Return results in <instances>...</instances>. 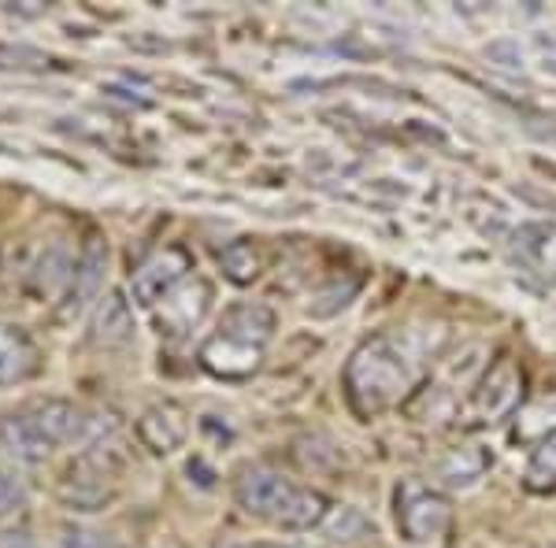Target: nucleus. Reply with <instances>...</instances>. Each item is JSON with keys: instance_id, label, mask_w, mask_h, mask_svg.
<instances>
[{"instance_id": "f257e3e1", "label": "nucleus", "mask_w": 556, "mask_h": 548, "mask_svg": "<svg viewBox=\"0 0 556 548\" xmlns=\"http://www.w3.org/2000/svg\"><path fill=\"white\" fill-rule=\"evenodd\" d=\"M345 404L356 419H375L382 411L397 408L412 393L408 353L397 337L375 334L361 341L342 371Z\"/></svg>"}, {"instance_id": "f03ea898", "label": "nucleus", "mask_w": 556, "mask_h": 548, "mask_svg": "<svg viewBox=\"0 0 556 548\" xmlns=\"http://www.w3.org/2000/svg\"><path fill=\"white\" fill-rule=\"evenodd\" d=\"M397 530L408 545L427 548L438 545L453 526V500L445 493L430 489L419 479H405L397 485Z\"/></svg>"}, {"instance_id": "7ed1b4c3", "label": "nucleus", "mask_w": 556, "mask_h": 548, "mask_svg": "<svg viewBox=\"0 0 556 548\" xmlns=\"http://www.w3.org/2000/svg\"><path fill=\"white\" fill-rule=\"evenodd\" d=\"M298 489L301 485H293L282 471H275V467H245L235 482V505L245 511V515L271 519L275 523Z\"/></svg>"}, {"instance_id": "20e7f679", "label": "nucleus", "mask_w": 556, "mask_h": 548, "mask_svg": "<svg viewBox=\"0 0 556 548\" xmlns=\"http://www.w3.org/2000/svg\"><path fill=\"white\" fill-rule=\"evenodd\" d=\"M190 271H193V256L186 253L182 245L164 248V253L146 259V264L134 271V278H130L134 301L146 304V308H156L160 301H167V296L186 282V275Z\"/></svg>"}, {"instance_id": "39448f33", "label": "nucleus", "mask_w": 556, "mask_h": 548, "mask_svg": "<svg viewBox=\"0 0 556 548\" xmlns=\"http://www.w3.org/2000/svg\"><path fill=\"white\" fill-rule=\"evenodd\" d=\"M519 400H523V367L513 356H501L475 390V416L482 422H501L519 408Z\"/></svg>"}, {"instance_id": "423d86ee", "label": "nucleus", "mask_w": 556, "mask_h": 548, "mask_svg": "<svg viewBox=\"0 0 556 548\" xmlns=\"http://www.w3.org/2000/svg\"><path fill=\"white\" fill-rule=\"evenodd\" d=\"M104 271H108V245L101 238L86 241L83 256H78V267H75V278H71L67 293H64V304H60V322H75L83 311L89 308L93 301H101V290H104Z\"/></svg>"}, {"instance_id": "0eeeda50", "label": "nucleus", "mask_w": 556, "mask_h": 548, "mask_svg": "<svg viewBox=\"0 0 556 548\" xmlns=\"http://www.w3.org/2000/svg\"><path fill=\"white\" fill-rule=\"evenodd\" d=\"M201 367L208 374L223 382H241V379H253L260 371V359H264V348L256 345H245L238 337H227V334H212L208 341L201 345Z\"/></svg>"}, {"instance_id": "6e6552de", "label": "nucleus", "mask_w": 556, "mask_h": 548, "mask_svg": "<svg viewBox=\"0 0 556 548\" xmlns=\"http://www.w3.org/2000/svg\"><path fill=\"white\" fill-rule=\"evenodd\" d=\"M134 430H138V442L146 445L152 456H172L186 445V437H190V419H186V411L178 408V404L164 400L141 411Z\"/></svg>"}, {"instance_id": "1a4fd4ad", "label": "nucleus", "mask_w": 556, "mask_h": 548, "mask_svg": "<svg viewBox=\"0 0 556 548\" xmlns=\"http://www.w3.org/2000/svg\"><path fill=\"white\" fill-rule=\"evenodd\" d=\"M138 334V319H134V304L123 290H108L93 308V322H89V337L93 345L123 348Z\"/></svg>"}, {"instance_id": "9d476101", "label": "nucleus", "mask_w": 556, "mask_h": 548, "mask_svg": "<svg viewBox=\"0 0 556 548\" xmlns=\"http://www.w3.org/2000/svg\"><path fill=\"white\" fill-rule=\"evenodd\" d=\"M26 416H30V422L38 426V434L45 437L49 448L83 442V434H86V416L71 400H60V397L38 400L26 408Z\"/></svg>"}, {"instance_id": "9b49d317", "label": "nucleus", "mask_w": 556, "mask_h": 548, "mask_svg": "<svg viewBox=\"0 0 556 548\" xmlns=\"http://www.w3.org/2000/svg\"><path fill=\"white\" fill-rule=\"evenodd\" d=\"M275 327H278V319H275V311L267 308V304H260V301H241V304H235V308L223 311L219 334L238 337V341H245V345L264 348L267 341L275 337Z\"/></svg>"}, {"instance_id": "f8f14e48", "label": "nucleus", "mask_w": 556, "mask_h": 548, "mask_svg": "<svg viewBox=\"0 0 556 548\" xmlns=\"http://www.w3.org/2000/svg\"><path fill=\"white\" fill-rule=\"evenodd\" d=\"M208 304H212V285L201 282V278H193V282L178 285V290L164 301L160 327H164L167 334H186V330H193L197 322L204 319Z\"/></svg>"}, {"instance_id": "ddd939ff", "label": "nucleus", "mask_w": 556, "mask_h": 548, "mask_svg": "<svg viewBox=\"0 0 556 548\" xmlns=\"http://www.w3.org/2000/svg\"><path fill=\"white\" fill-rule=\"evenodd\" d=\"M75 267H78V259H75V253H71L67 241H52V245L38 256L34 271H30V293L45 296V301H49V296H56L60 290L67 293L71 278H75Z\"/></svg>"}, {"instance_id": "4468645a", "label": "nucleus", "mask_w": 556, "mask_h": 548, "mask_svg": "<svg viewBox=\"0 0 556 548\" xmlns=\"http://www.w3.org/2000/svg\"><path fill=\"white\" fill-rule=\"evenodd\" d=\"M0 453L23 463H41L52 448L45 445V437L38 434V426H34L23 408V411H12V416H0Z\"/></svg>"}, {"instance_id": "2eb2a0df", "label": "nucleus", "mask_w": 556, "mask_h": 548, "mask_svg": "<svg viewBox=\"0 0 556 548\" xmlns=\"http://www.w3.org/2000/svg\"><path fill=\"white\" fill-rule=\"evenodd\" d=\"M319 534L327 537L330 545H356L375 534V523L353 505H330L327 519L319 523Z\"/></svg>"}, {"instance_id": "dca6fc26", "label": "nucleus", "mask_w": 556, "mask_h": 548, "mask_svg": "<svg viewBox=\"0 0 556 548\" xmlns=\"http://www.w3.org/2000/svg\"><path fill=\"white\" fill-rule=\"evenodd\" d=\"M34 371V345L20 330L0 327V385H15Z\"/></svg>"}, {"instance_id": "f3484780", "label": "nucleus", "mask_w": 556, "mask_h": 548, "mask_svg": "<svg viewBox=\"0 0 556 548\" xmlns=\"http://www.w3.org/2000/svg\"><path fill=\"white\" fill-rule=\"evenodd\" d=\"M327 511H330V500L323 497L319 489H298L275 523L282 530H319V523L327 519Z\"/></svg>"}, {"instance_id": "a211bd4d", "label": "nucleus", "mask_w": 556, "mask_h": 548, "mask_svg": "<svg viewBox=\"0 0 556 548\" xmlns=\"http://www.w3.org/2000/svg\"><path fill=\"white\" fill-rule=\"evenodd\" d=\"M219 267L235 285H249V282H256L260 271H264V256H260V248L253 241H230V245L219 253Z\"/></svg>"}, {"instance_id": "6ab92c4d", "label": "nucleus", "mask_w": 556, "mask_h": 548, "mask_svg": "<svg viewBox=\"0 0 556 548\" xmlns=\"http://www.w3.org/2000/svg\"><path fill=\"white\" fill-rule=\"evenodd\" d=\"M523 485L531 493L556 489V430L534 445L531 460H527V471H523Z\"/></svg>"}, {"instance_id": "aec40b11", "label": "nucleus", "mask_w": 556, "mask_h": 548, "mask_svg": "<svg viewBox=\"0 0 556 548\" xmlns=\"http://www.w3.org/2000/svg\"><path fill=\"white\" fill-rule=\"evenodd\" d=\"M482 471H486V456L479 453L475 445L468 448H456L442 460V479L445 485H453V489H468L482 479Z\"/></svg>"}, {"instance_id": "412c9836", "label": "nucleus", "mask_w": 556, "mask_h": 548, "mask_svg": "<svg viewBox=\"0 0 556 548\" xmlns=\"http://www.w3.org/2000/svg\"><path fill=\"white\" fill-rule=\"evenodd\" d=\"M356 293H361V278H345V282L327 285V290H319L316 296H312L308 316H312V319H330V316H338V311H345L349 304H353V296H356Z\"/></svg>"}, {"instance_id": "4be33fe9", "label": "nucleus", "mask_w": 556, "mask_h": 548, "mask_svg": "<svg viewBox=\"0 0 556 548\" xmlns=\"http://www.w3.org/2000/svg\"><path fill=\"white\" fill-rule=\"evenodd\" d=\"M49 67V56L30 44H8L0 41V71H41Z\"/></svg>"}, {"instance_id": "5701e85b", "label": "nucleus", "mask_w": 556, "mask_h": 548, "mask_svg": "<svg viewBox=\"0 0 556 548\" xmlns=\"http://www.w3.org/2000/svg\"><path fill=\"white\" fill-rule=\"evenodd\" d=\"M56 548H115V545H112V537L101 534V530H89V526H64V530H60Z\"/></svg>"}, {"instance_id": "b1692460", "label": "nucleus", "mask_w": 556, "mask_h": 548, "mask_svg": "<svg viewBox=\"0 0 556 548\" xmlns=\"http://www.w3.org/2000/svg\"><path fill=\"white\" fill-rule=\"evenodd\" d=\"M15 508H23V482L0 467V519L12 515Z\"/></svg>"}, {"instance_id": "393cba45", "label": "nucleus", "mask_w": 556, "mask_h": 548, "mask_svg": "<svg viewBox=\"0 0 556 548\" xmlns=\"http://www.w3.org/2000/svg\"><path fill=\"white\" fill-rule=\"evenodd\" d=\"M538 49H542L545 71H553L556 75V38H538Z\"/></svg>"}, {"instance_id": "a878e982", "label": "nucleus", "mask_w": 556, "mask_h": 548, "mask_svg": "<svg viewBox=\"0 0 556 548\" xmlns=\"http://www.w3.org/2000/svg\"><path fill=\"white\" fill-rule=\"evenodd\" d=\"M0 548H38V545H34L26 534H4L0 537Z\"/></svg>"}, {"instance_id": "bb28decb", "label": "nucleus", "mask_w": 556, "mask_h": 548, "mask_svg": "<svg viewBox=\"0 0 556 548\" xmlns=\"http://www.w3.org/2000/svg\"><path fill=\"white\" fill-rule=\"evenodd\" d=\"M219 548H293V545H282V541H230V545H219Z\"/></svg>"}]
</instances>
